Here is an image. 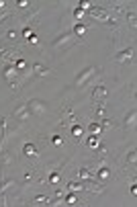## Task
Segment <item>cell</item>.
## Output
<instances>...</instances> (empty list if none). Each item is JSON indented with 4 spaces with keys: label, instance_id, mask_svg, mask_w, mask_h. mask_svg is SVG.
<instances>
[{
    "label": "cell",
    "instance_id": "cell-8",
    "mask_svg": "<svg viewBox=\"0 0 137 207\" xmlns=\"http://www.w3.org/2000/svg\"><path fill=\"white\" fill-rule=\"evenodd\" d=\"M31 74L33 76H49L51 70L45 68V66H41V64H33V66H31Z\"/></svg>",
    "mask_w": 137,
    "mask_h": 207
},
{
    "label": "cell",
    "instance_id": "cell-26",
    "mask_svg": "<svg viewBox=\"0 0 137 207\" xmlns=\"http://www.w3.org/2000/svg\"><path fill=\"white\" fill-rule=\"evenodd\" d=\"M18 8H27V6H29V2H27V0H21V2H18Z\"/></svg>",
    "mask_w": 137,
    "mask_h": 207
},
{
    "label": "cell",
    "instance_id": "cell-20",
    "mask_svg": "<svg viewBox=\"0 0 137 207\" xmlns=\"http://www.w3.org/2000/svg\"><path fill=\"white\" fill-rule=\"evenodd\" d=\"M84 14H86V12L82 10V8H76V10H74V19H78V21H80V19H84Z\"/></svg>",
    "mask_w": 137,
    "mask_h": 207
},
{
    "label": "cell",
    "instance_id": "cell-21",
    "mask_svg": "<svg viewBox=\"0 0 137 207\" xmlns=\"http://www.w3.org/2000/svg\"><path fill=\"white\" fill-rule=\"evenodd\" d=\"M53 144H55V146H62V144H63L62 135H53Z\"/></svg>",
    "mask_w": 137,
    "mask_h": 207
},
{
    "label": "cell",
    "instance_id": "cell-19",
    "mask_svg": "<svg viewBox=\"0 0 137 207\" xmlns=\"http://www.w3.org/2000/svg\"><path fill=\"white\" fill-rule=\"evenodd\" d=\"M33 176H35V168H27V172H25V180L29 183V180H31Z\"/></svg>",
    "mask_w": 137,
    "mask_h": 207
},
{
    "label": "cell",
    "instance_id": "cell-13",
    "mask_svg": "<svg viewBox=\"0 0 137 207\" xmlns=\"http://www.w3.org/2000/svg\"><path fill=\"white\" fill-rule=\"evenodd\" d=\"M72 135H74V138H82V135H84V127L78 125V123H74V127H72Z\"/></svg>",
    "mask_w": 137,
    "mask_h": 207
},
{
    "label": "cell",
    "instance_id": "cell-15",
    "mask_svg": "<svg viewBox=\"0 0 137 207\" xmlns=\"http://www.w3.org/2000/svg\"><path fill=\"white\" fill-rule=\"evenodd\" d=\"M133 123H135V111H131V113L127 115V119H125V125H127V127L133 125Z\"/></svg>",
    "mask_w": 137,
    "mask_h": 207
},
{
    "label": "cell",
    "instance_id": "cell-14",
    "mask_svg": "<svg viewBox=\"0 0 137 207\" xmlns=\"http://www.w3.org/2000/svg\"><path fill=\"white\" fill-rule=\"evenodd\" d=\"M6 39H8V41H17L18 39V31L17 29H10L8 33H6Z\"/></svg>",
    "mask_w": 137,
    "mask_h": 207
},
{
    "label": "cell",
    "instance_id": "cell-10",
    "mask_svg": "<svg viewBox=\"0 0 137 207\" xmlns=\"http://www.w3.org/2000/svg\"><path fill=\"white\" fill-rule=\"evenodd\" d=\"M88 131H90V135H98V133L103 131V129H100V123H98V121H92L90 125H88Z\"/></svg>",
    "mask_w": 137,
    "mask_h": 207
},
{
    "label": "cell",
    "instance_id": "cell-18",
    "mask_svg": "<svg viewBox=\"0 0 137 207\" xmlns=\"http://www.w3.org/2000/svg\"><path fill=\"white\" fill-rule=\"evenodd\" d=\"M88 146H90V148H96V146H98V135H90V139H88Z\"/></svg>",
    "mask_w": 137,
    "mask_h": 207
},
{
    "label": "cell",
    "instance_id": "cell-4",
    "mask_svg": "<svg viewBox=\"0 0 137 207\" xmlns=\"http://www.w3.org/2000/svg\"><path fill=\"white\" fill-rule=\"evenodd\" d=\"M29 111L33 113V115H37V117H41V115H45L47 113V107L41 101H37V98H33V101H29Z\"/></svg>",
    "mask_w": 137,
    "mask_h": 207
},
{
    "label": "cell",
    "instance_id": "cell-17",
    "mask_svg": "<svg viewBox=\"0 0 137 207\" xmlns=\"http://www.w3.org/2000/svg\"><path fill=\"white\" fill-rule=\"evenodd\" d=\"M63 203H66V205H76V203H78V199H76V195H68Z\"/></svg>",
    "mask_w": 137,
    "mask_h": 207
},
{
    "label": "cell",
    "instance_id": "cell-9",
    "mask_svg": "<svg viewBox=\"0 0 137 207\" xmlns=\"http://www.w3.org/2000/svg\"><path fill=\"white\" fill-rule=\"evenodd\" d=\"M23 154L29 156V158H37V156H39V154H37V148H35L33 144H25L23 146Z\"/></svg>",
    "mask_w": 137,
    "mask_h": 207
},
{
    "label": "cell",
    "instance_id": "cell-11",
    "mask_svg": "<svg viewBox=\"0 0 137 207\" xmlns=\"http://www.w3.org/2000/svg\"><path fill=\"white\" fill-rule=\"evenodd\" d=\"M78 176L84 178V180H94V174L88 172V168H80V170H78Z\"/></svg>",
    "mask_w": 137,
    "mask_h": 207
},
{
    "label": "cell",
    "instance_id": "cell-16",
    "mask_svg": "<svg viewBox=\"0 0 137 207\" xmlns=\"http://www.w3.org/2000/svg\"><path fill=\"white\" fill-rule=\"evenodd\" d=\"M109 174H111L109 168H104V166L100 168V170H96V176H100V178H109Z\"/></svg>",
    "mask_w": 137,
    "mask_h": 207
},
{
    "label": "cell",
    "instance_id": "cell-7",
    "mask_svg": "<svg viewBox=\"0 0 137 207\" xmlns=\"http://www.w3.org/2000/svg\"><path fill=\"white\" fill-rule=\"evenodd\" d=\"M104 98H107V88L100 84V86H96L94 92H92V101H94V103H104Z\"/></svg>",
    "mask_w": 137,
    "mask_h": 207
},
{
    "label": "cell",
    "instance_id": "cell-27",
    "mask_svg": "<svg viewBox=\"0 0 137 207\" xmlns=\"http://www.w3.org/2000/svg\"><path fill=\"white\" fill-rule=\"evenodd\" d=\"M6 17H10V12H2V14H0V23H2Z\"/></svg>",
    "mask_w": 137,
    "mask_h": 207
},
{
    "label": "cell",
    "instance_id": "cell-5",
    "mask_svg": "<svg viewBox=\"0 0 137 207\" xmlns=\"http://www.w3.org/2000/svg\"><path fill=\"white\" fill-rule=\"evenodd\" d=\"M133 56H135V47H127L123 52L115 53V62H131Z\"/></svg>",
    "mask_w": 137,
    "mask_h": 207
},
{
    "label": "cell",
    "instance_id": "cell-2",
    "mask_svg": "<svg viewBox=\"0 0 137 207\" xmlns=\"http://www.w3.org/2000/svg\"><path fill=\"white\" fill-rule=\"evenodd\" d=\"M96 72H98V70L94 68V66H88L86 70H82L80 74L76 76V82H74V84H76V88H82V86L86 84V82H88V80L92 78V76H96Z\"/></svg>",
    "mask_w": 137,
    "mask_h": 207
},
{
    "label": "cell",
    "instance_id": "cell-23",
    "mask_svg": "<svg viewBox=\"0 0 137 207\" xmlns=\"http://www.w3.org/2000/svg\"><path fill=\"white\" fill-rule=\"evenodd\" d=\"M23 35H25V37H27V39H29V37L33 35V31H31V27H25V29H23Z\"/></svg>",
    "mask_w": 137,
    "mask_h": 207
},
{
    "label": "cell",
    "instance_id": "cell-3",
    "mask_svg": "<svg viewBox=\"0 0 137 207\" xmlns=\"http://www.w3.org/2000/svg\"><path fill=\"white\" fill-rule=\"evenodd\" d=\"M2 74H4L6 82L10 84V82H17V80H18V76H21V72H18V70L14 68V64H6L4 68H2Z\"/></svg>",
    "mask_w": 137,
    "mask_h": 207
},
{
    "label": "cell",
    "instance_id": "cell-22",
    "mask_svg": "<svg viewBox=\"0 0 137 207\" xmlns=\"http://www.w3.org/2000/svg\"><path fill=\"white\" fill-rule=\"evenodd\" d=\"M37 41H39V39H37V35H31V37H29V39H27V43H31V45H35V43H37Z\"/></svg>",
    "mask_w": 137,
    "mask_h": 207
},
{
    "label": "cell",
    "instance_id": "cell-25",
    "mask_svg": "<svg viewBox=\"0 0 137 207\" xmlns=\"http://www.w3.org/2000/svg\"><path fill=\"white\" fill-rule=\"evenodd\" d=\"M127 19L131 21V25H135V12H129V14H127Z\"/></svg>",
    "mask_w": 137,
    "mask_h": 207
},
{
    "label": "cell",
    "instance_id": "cell-28",
    "mask_svg": "<svg viewBox=\"0 0 137 207\" xmlns=\"http://www.w3.org/2000/svg\"><path fill=\"white\" fill-rule=\"evenodd\" d=\"M4 8H6V2L4 0H0V10H4Z\"/></svg>",
    "mask_w": 137,
    "mask_h": 207
},
{
    "label": "cell",
    "instance_id": "cell-12",
    "mask_svg": "<svg viewBox=\"0 0 137 207\" xmlns=\"http://www.w3.org/2000/svg\"><path fill=\"white\" fill-rule=\"evenodd\" d=\"M72 33H74L76 37H82V35L86 33V25H82V23H76V25H74V31H72Z\"/></svg>",
    "mask_w": 137,
    "mask_h": 207
},
{
    "label": "cell",
    "instance_id": "cell-24",
    "mask_svg": "<svg viewBox=\"0 0 137 207\" xmlns=\"http://www.w3.org/2000/svg\"><path fill=\"white\" fill-rule=\"evenodd\" d=\"M127 160H129V162H135V150H131V152H129V156H127Z\"/></svg>",
    "mask_w": 137,
    "mask_h": 207
},
{
    "label": "cell",
    "instance_id": "cell-6",
    "mask_svg": "<svg viewBox=\"0 0 137 207\" xmlns=\"http://www.w3.org/2000/svg\"><path fill=\"white\" fill-rule=\"evenodd\" d=\"M12 115L17 117L18 121H27L29 117H31V111H29V105H21V107H17Z\"/></svg>",
    "mask_w": 137,
    "mask_h": 207
},
{
    "label": "cell",
    "instance_id": "cell-1",
    "mask_svg": "<svg viewBox=\"0 0 137 207\" xmlns=\"http://www.w3.org/2000/svg\"><path fill=\"white\" fill-rule=\"evenodd\" d=\"M74 43H78V39H76L74 33H63V35H59V37L53 41V47H55L57 52H66V49L72 47Z\"/></svg>",
    "mask_w": 137,
    "mask_h": 207
}]
</instances>
